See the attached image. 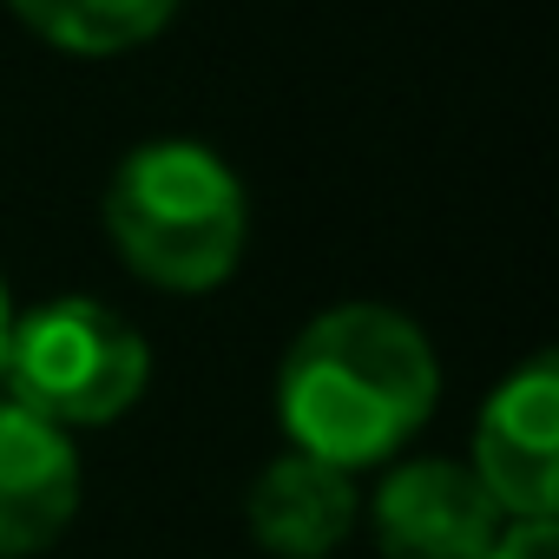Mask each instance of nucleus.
<instances>
[{
	"label": "nucleus",
	"mask_w": 559,
	"mask_h": 559,
	"mask_svg": "<svg viewBox=\"0 0 559 559\" xmlns=\"http://www.w3.org/2000/svg\"><path fill=\"white\" fill-rule=\"evenodd\" d=\"M14 14L60 53H132L152 34H165V21L178 14V0H14Z\"/></svg>",
	"instance_id": "obj_8"
},
{
	"label": "nucleus",
	"mask_w": 559,
	"mask_h": 559,
	"mask_svg": "<svg viewBox=\"0 0 559 559\" xmlns=\"http://www.w3.org/2000/svg\"><path fill=\"white\" fill-rule=\"evenodd\" d=\"M362 500H356V474L317 461V454H276L257 480H250V500H243V520H250V539L276 559H330L349 526H356Z\"/></svg>",
	"instance_id": "obj_7"
},
{
	"label": "nucleus",
	"mask_w": 559,
	"mask_h": 559,
	"mask_svg": "<svg viewBox=\"0 0 559 559\" xmlns=\"http://www.w3.org/2000/svg\"><path fill=\"white\" fill-rule=\"evenodd\" d=\"M552 552H559L552 520H507L500 539L487 546V559H552Z\"/></svg>",
	"instance_id": "obj_9"
},
{
	"label": "nucleus",
	"mask_w": 559,
	"mask_h": 559,
	"mask_svg": "<svg viewBox=\"0 0 559 559\" xmlns=\"http://www.w3.org/2000/svg\"><path fill=\"white\" fill-rule=\"evenodd\" d=\"M369 513H376L382 559H487V546L507 526L480 474L441 454L389 467Z\"/></svg>",
	"instance_id": "obj_5"
},
{
	"label": "nucleus",
	"mask_w": 559,
	"mask_h": 559,
	"mask_svg": "<svg viewBox=\"0 0 559 559\" xmlns=\"http://www.w3.org/2000/svg\"><path fill=\"white\" fill-rule=\"evenodd\" d=\"M435 349L389 304L323 310L276 369V421H284L290 448L343 474L402 454L435 415Z\"/></svg>",
	"instance_id": "obj_1"
},
{
	"label": "nucleus",
	"mask_w": 559,
	"mask_h": 559,
	"mask_svg": "<svg viewBox=\"0 0 559 559\" xmlns=\"http://www.w3.org/2000/svg\"><path fill=\"white\" fill-rule=\"evenodd\" d=\"M8 336H14V297L0 284V376H8Z\"/></svg>",
	"instance_id": "obj_10"
},
{
	"label": "nucleus",
	"mask_w": 559,
	"mask_h": 559,
	"mask_svg": "<svg viewBox=\"0 0 559 559\" xmlns=\"http://www.w3.org/2000/svg\"><path fill=\"white\" fill-rule=\"evenodd\" d=\"M145 382H152V349L119 310L93 297H53L34 317H14L0 389L27 415L67 435L106 428L145 395Z\"/></svg>",
	"instance_id": "obj_3"
},
{
	"label": "nucleus",
	"mask_w": 559,
	"mask_h": 559,
	"mask_svg": "<svg viewBox=\"0 0 559 559\" xmlns=\"http://www.w3.org/2000/svg\"><path fill=\"white\" fill-rule=\"evenodd\" d=\"M80 513V454L67 428L0 402V559L47 552Z\"/></svg>",
	"instance_id": "obj_6"
},
{
	"label": "nucleus",
	"mask_w": 559,
	"mask_h": 559,
	"mask_svg": "<svg viewBox=\"0 0 559 559\" xmlns=\"http://www.w3.org/2000/svg\"><path fill=\"white\" fill-rule=\"evenodd\" d=\"M106 237L152 290H217L250 237L243 178L198 139L132 145L106 185Z\"/></svg>",
	"instance_id": "obj_2"
},
{
	"label": "nucleus",
	"mask_w": 559,
	"mask_h": 559,
	"mask_svg": "<svg viewBox=\"0 0 559 559\" xmlns=\"http://www.w3.org/2000/svg\"><path fill=\"white\" fill-rule=\"evenodd\" d=\"M480 487L507 520H552L559 507V362L539 349L526 369H513L480 421H474V461Z\"/></svg>",
	"instance_id": "obj_4"
}]
</instances>
